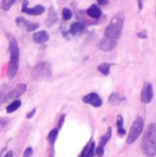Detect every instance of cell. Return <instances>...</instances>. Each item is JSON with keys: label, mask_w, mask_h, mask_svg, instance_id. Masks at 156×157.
Instances as JSON below:
<instances>
[{"label": "cell", "mask_w": 156, "mask_h": 157, "mask_svg": "<svg viewBox=\"0 0 156 157\" xmlns=\"http://www.w3.org/2000/svg\"><path fill=\"white\" fill-rule=\"evenodd\" d=\"M137 36L140 37V39H146V36H148V35H146V30H142V31L138 32Z\"/></svg>", "instance_id": "obj_25"}, {"label": "cell", "mask_w": 156, "mask_h": 157, "mask_svg": "<svg viewBox=\"0 0 156 157\" xmlns=\"http://www.w3.org/2000/svg\"><path fill=\"white\" fill-rule=\"evenodd\" d=\"M123 123H124L123 117L121 116V114H119V116L117 117V127H118V135H120V136H124V135L126 134Z\"/></svg>", "instance_id": "obj_16"}, {"label": "cell", "mask_w": 156, "mask_h": 157, "mask_svg": "<svg viewBox=\"0 0 156 157\" xmlns=\"http://www.w3.org/2000/svg\"><path fill=\"white\" fill-rule=\"evenodd\" d=\"M143 127H144L143 119H142L141 117H137L131 127V130H129V134H128V137H127L126 142L128 143V144H131V143L135 142V141L139 138L140 134H141L142 130H143Z\"/></svg>", "instance_id": "obj_5"}, {"label": "cell", "mask_w": 156, "mask_h": 157, "mask_svg": "<svg viewBox=\"0 0 156 157\" xmlns=\"http://www.w3.org/2000/svg\"><path fill=\"white\" fill-rule=\"evenodd\" d=\"M111 65H112V64H110V63H102V64H100V65H97V71L100 73H102L103 75L107 76V75H109V73H110Z\"/></svg>", "instance_id": "obj_18"}, {"label": "cell", "mask_w": 156, "mask_h": 157, "mask_svg": "<svg viewBox=\"0 0 156 157\" xmlns=\"http://www.w3.org/2000/svg\"><path fill=\"white\" fill-rule=\"evenodd\" d=\"M59 134V128H54L52 130H50V132L47 136V141L49 142L50 145H54L55 142L57 140V137H58Z\"/></svg>", "instance_id": "obj_17"}, {"label": "cell", "mask_w": 156, "mask_h": 157, "mask_svg": "<svg viewBox=\"0 0 156 157\" xmlns=\"http://www.w3.org/2000/svg\"><path fill=\"white\" fill-rule=\"evenodd\" d=\"M21 106V101L19 99H14L12 103H10L6 107V112L8 113H12V112L16 111L19 107Z\"/></svg>", "instance_id": "obj_15"}, {"label": "cell", "mask_w": 156, "mask_h": 157, "mask_svg": "<svg viewBox=\"0 0 156 157\" xmlns=\"http://www.w3.org/2000/svg\"><path fill=\"white\" fill-rule=\"evenodd\" d=\"M26 90H27V86L24 85V83H21V85L17 86L15 89H13L12 91H10L8 94H6V96L3 97L2 101L6 103V101H14V99H16L18 96H21V95H23L25 93Z\"/></svg>", "instance_id": "obj_8"}, {"label": "cell", "mask_w": 156, "mask_h": 157, "mask_svg": "<svg viewBox=\"0 0 156 157\" xmlns=\"http://www.w3.org/2000/svg\"><path fill=\"white\" fill-rule=\"evenodd\" d=\"M95 155V142L91 141L87 144V151H86L85 157H93Z\"/></svg>", "instance_id": "obj_19"}, {"label": "cell", "mask_w": 156, "mask_h": 157, "mask_svg": "<svg viewBox=\"0 0 156 157\" xmlns=\"http://www.w3.org/2000/svg\"><path fill=\"white\" fill-rule=\"evenodd\" d=\"M36 109L34 108V109H32L31 111L29 112V113H27V116H26V117H27V119H31L32 117H33L34 114H36Z\"/></svg>", "instance_id": "obj_26"}, {"label": "cell", "mask_w": 156, "mask_h": 157, "mask_svg": "<svg viewBox=\"0 0 156 157\" xmlns=\"http://www.w3.org/2000/svg\"><path fill=\"white\" fill-rule=\"evenodd\" d=\"M32 153H33V150H32V147H27V149L25 150V153H24V157H30L32 155Z\"/></svg>", "instance_id": "obj_24"}, {"label": "cell", "mask_w": 156, "mask_h": 157, "mask_svg": "<svg viewBox=\"0 0 156 157\" xmlns=\"http://www.w3.org/2000/svg\"><path fill=\"white\" fill-rule=\"evenodd\" d=\"M21 12L28 15H32V16H38V15H42L45 12V8L41 4L33 6V8H29L28 6V0H24L23 6H21Z\"/></svg>", "instance_id": "obj_7"}, {"label": "cell", "mask_w": 156, "mask_h": 157, "mask_svg": "<svg viewBox=\"0 0 156 157\" xmlns=\"http://www.w3.org/2000/svg\"><path fill=\"white\" fill-rule=\"evenodd\" d=\"M56 21H57V14H56V12L52 10V8H50L49 15H48V18H47V21H46V23H47L48 26H51L52 24H55Z\"/></svg>", "instance_id": "obj_20"}, {"label": "cell", "mask_w": 156, "mask_h": 157, "mask_svg": "<svg viewBox=\"0 0 156 157\" xmlns=\"http://www.w3.org/2000/svg\"><path fill=\"white\" fill-rule=\"evenodd\" d=\"M32 39H33V41L36 42V43L43 44V43H45V42L48 41V39H49V34H48L46 31H44V30H42V31H38V32L33 33Z\"/></svg>", "instance_id": "obj_13"}, {"label": "cell", "mask_w": 156, "mask_h": 157, "mask_svg": "<svg viewBox=\"0 0 156 157\" xmlns=\"http://www.w3.org/2000/svg\"><path fill=\"white\" fill-rule=\"evenodd\" d=\"M153 96H154V92H153L152 83L144 82L141 90V93H140V101L143 104H149L152 101Z\"/></svg>", "instance_id": "obj_6"}, {"label": "cell", "mask_w": 156, "mask_h": 157, "mask_svg": "<svg viewBox=\"0 0 156 157\" xmlns=\"http://www.w3.org/2000/svg\"><path fill=\"white\" fill-rule=\"evenodd\" d=\"M15 1H16V0H2L0 6H1V9L3 11H8L9 9H10L11 6L14 4Z\"/></svg>", "instance_id": "obj_21"}, {"label": "cell", "mask_w": 156, "mask_h": 157, "mask_svg": "<svg viewBox=\"0 0 156 157\" xmlns=\"http://www.w3.org/2000/svg\"><path fill=\"white\" fill-rule=\"evenodd\" d=\"M142 1H143V0H138V8H139V10H142V8H143Z\"/></svg>", "instance_id": "obj_29"}, {"label": "cell", "mask_w": 156, "mask_h": 157, "mask_svg": "<svg viewBox=\"0 0 156 157\" xmlns=\"http://www.w3.org/2000/svg\"><path fill=\"white\" fill-rule=\"evenodd\" d=\"M83 30H85V25L82 23H79V21L73 23L70 27V33L72 35H77L79 33L83 32Z\"/></svg>", "instance_id": "obj_14"}, {"label": "cell", "mask_w": 156, "mask_h": 157, "mask_svg": "<svg viewBox=\"0 0 156 157\" xmlns=\"http://www.w3.org/2000/svg\"><path fill=\"white\" fill-rule=\"evenodd\" d=\"M9 40V52H10V62L8 67V77L10 79L14 78L17 74L19 66V47L16 39L11 33H6Z\"/></svg>", "instance_id": "obj_2"}, {"label": "cell", "mask_w": 156, "mask_h": 157, "mask_svg": "<svg viewBox=\"0 0 156 157\" xmlns=\"http://www.w3.org/2000/svg\"><path fill=\"white\" fill-rule=\"evenodd\" d=\"M15 21H16V25L18 26L19 28L26 29L28 32L34 31V30H36L40 27V25L38 23H32V21H27V19H25L24 17H17Z\"/></svg>", "instance_id": "obj_11"}, {"label": "cell", "mask_w": 156, "mask_h": 157, "mask_svg": "<svg viewBox=\"0 0 156 157\" xmlns=\"http://www.w3.org/2000/svg\"><path fill=\"white\" fill-rule=\"evenodd\" d=\"M141 150L146 157H153L156 154V123H151L146 129L141 142Z\"/></svg>", "instance_id": "obj_3"}, {"label": "cell", "mask_w": 156, "mask_h": 157, "mask_svg": "<svg viewBox=\"0 0 156 157\" xmlns=\"http://www.w3.org/2000/svg\"><path fill=\"white\" fill-rule=\"evenodd\" d=\"M52 75L51 66L48 62H40L33 67L31 76L36 80H46L50 79Z\"/></svg>", "instance_id": "obj_4"}, {"label": "cell", "mask_w": 156, "mask_h": 157, "mask_svg": "<svg viewBox=\"0 0 156 157\" xmlns=\"http://www.w3.org/2000/svg\"><path fill=\"white\" fill-rule=\"evenodd\" d=\"M72 16H73V14H72V11L70 10V9L67 8H64L62 11V18L64 19V21H70V19L72 18Z\"/></svg>", "instance_id": "obj_23"}, {"label": "cell", "mask_w": 156, "mask_h": 157, "mask_svg": "<svg viewBox=\"0 0 156 157\" xmlns=\"http://www.w3.org/2000/svg\"><path fill=\"white\" fill-rule=\"evenodd\" d=\"M82 101L85 104H89V105L93 106L95 108H100L103 105V99L100 97V95L97 93H94V92L85 95L82 97Z\"/></svg>", "instance_id": "obj_9"}, {"label": "cell", "mask_w": 156, "mask_h": 157, "mask_svg": "<svg viewBox=\"0 0 156 157\" xmlns=\"http://www.w3.org/2000/svg\"><path fill=\"white\" fill-rule=\"evenodd\" d=\"M122 99H123L122 96L119 93H112L109 96V101H110L111 104H118V103H120Z\"/></svg>", "instance_id": "obj_22"}, {"label": "cell", "mask_w": 156, "mask_h": 157, "mask_svg": "<svg viewBox=\"0 0 156 157\" xmlns=\"http://www.w3.org/2000/svg\"><path fill=\"white\" fill-rule=\"evenodd\" d=\"M112 135V130H111V127H109L107 129V132L104 135V136L101 138L100 143H98L97 147L95 149V155H97L98 157H102L104 155V149H105V145L107 144L109 140H110V137Z\"/></svg>", "instance_id": "obj_10"}, {"label": "cell", "mask_w": 156, "mask_h": 157, "mask_svg": "<svg viewBox=\"0 0 156 157\" xmlns=\"http://www.w3.org/2000/svg\"><path fill=\"white\" fill-rule=\"evenodd\" d=\"M123 25H124V14L122 12H119L113 15L100 42V48L103 52H110L117 46L122 34Z\"/></svg>", "instance_id": "obj_1"}, {"label": "cell", "mask_w": 156, "mask_h": 157, "mask_svg": "<svg viewBox=\"0 0 156 157\" xmlns=\"http://www.w3.org/2000/svg\"><path fill=\"white\" fill-rule=\"evenodd\" d=\"M87 14L93 19H100L101 17H102L103 13H102V10H101L96 4H92L87 10Z\"/></svg>", "instance_id": "obj_12"}, {"label": "cell", "mask_w": 156, "mask_h": 157, "mask_svg": "<svg viewBox=\"0 0 156 157\" xmlns=\"http://www.w3.org/2000/svg\"><path fill=\"white\" fill-rule=\"evenodd\" d=\"M64 118H65V114H63V116H61L60 121H59V126H58V128H60L61 126H62V123L64 122Z\"/></svg>", "instance_id": "obj_28"}, {"label": "cell", "mask_w": 156, "mask_h": 157, "mask_svg": "<svg viewBox=\"0 0 156 157\" xmlns=\"http://www.w3.org/2000/svg\"><path fill=\"white\" fill-rule=\"evenodd\" d=\"M96 1L100 6H105V4L108 3V0H96Z\"/></svg>", "instance_id": "obj_27"}, {"label": "cell", "mask_w": 156, "mask_h": 157, "mask_svg": "<svg viewBox=\"0 0 156 157\" xmlns=\"http://www.w3.org/2000/svg\"><path fill=\"white\" fill-rule=\"evenodd\" d=\"M3 157H13V153L12 152H9V153H6Z\"/></svg>", "instance_id": "obj_30"}]
</instances>
